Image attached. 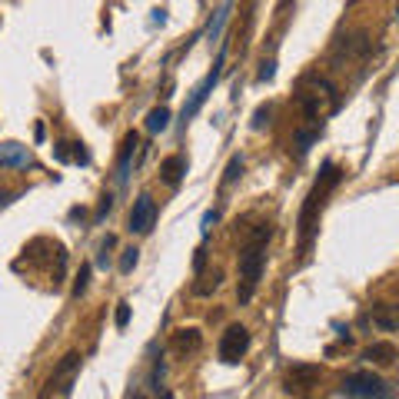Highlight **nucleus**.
<instances>
[{
	"instance_id": "1",
	"label": "nucleus",
	"mask_w": 399,
	"mask_h": 399,
	"mask_svg": "<svg viewBox=\"0 0 399 399\" xmlns=\"http://www.w3.org/2000/svg\"><path fill=\"white\" fill-rule=\"evenodd\" d=\"M270 223H260L256 230L250 233V240L246 246L240 250V279H243V286H240V303H250V296L256 290V283L263 277V266H266V240H270Z\"/></svg>"
},
{
	"instance_id": "2",
	"label": "nucleus",
	"mask_w": 399,
	"mask_h": 399,
	"mask_svg": "<svg viewBox=\"0 0 399 399\" xmlns=\"http://www.w3.org/2000/svg\"><path fill=\"white\" fill-rule=\"evenodd\" d=\"M339 167H329L320 173V180L313 184V190H309L307 203H303V213H300V243H303V250L309 246V240H313V233H316V223H320V210H323V200H326V193L333 190V186L339 184Z\"/></svg>"
},
{
	"instance_id": "3",
	"label": "nucleus",
	"mask_w": 399,
	"mask_h": 399,
	"mask_svg": "<svg viewBox=\"0 0 399 399\" xmlns=\"http://www.w3.org/2000/svg\"><path fill=\"white\" fill-rule=\"evenodd\" d=\"M343 393L353 399H389V386H386L376 373L359 369V373H350V376L343 380Z\"/></svg>"
},
{
	"instance_id": "4",
	"label": "nucleus",
	"mask_w": 399,
	"mask_h": 399,
	"mask_svg": "<svg viewBox=\"0 0 399 399\" xmlns=\"http://www.w3.org/2000/svg\"><path fill=\"white\" fill-rule=\"evenodd\" d=\"M246 350H250V333H246V326H240V323L227 326V333L220 336V359H223V363H240L246 356Z\"/></svg>"
},
{
	"instance_id": "5",
	"label": "nucleus",
	"mask_w": 399,
	"mask_h": 399,
	"mask_svg": "<svg viewBox=\"0 0 399 399\" xmlns=\"http://www.w3.org/2000/svg\"><path fill=\"white\" fill-rule=\"evenodd\" d=\"M154 220H156L154 197H150V193H140L137 203H133V210H130V227H127V230L130 233H150Z\"/></svg>"
},
{
	"instance_id": "6",
	"label": "nucleus",
	"mask_w": 399,
	"mask_h": 399,
	"mask_svg": "<svg viewBox=\"0 0 399 399\" xmlns=\"http://www.w3.org/2000/svg\"><path fill=\"white\" fill-rule=\"evenodd\" d=\"M320 383V366H293L286 376H283V386H286V393H309L313 386Z\"/></svg>"
},
{
	"instance_id": "7",
	"label": "nucleus",
	"mask_w": 399,
	"mask_h": 399,
	"mask_svg": "<svg viewBox=\"0 0 399 399\" xmlns=\"http://www.w3.org/2000/svg\"><path fill=\"white\" fill-rule=\"evenodd\" d=\"M220 67H223V54H220V60H216L213 74L200 83L197 90H193V97H190V104H184V120H190V117H197V110L206 104V97H210V90L216 87V80H220Z\"/></svg>"
},
{
	"instance_id": "8",
	"label": "nucleus",
	"mask_w": 399,
	"mask_h": 399,
	"mask_svg": "<svg viewBox=\"0 0 399 399\" xmlns=\"http://www.w3.org/2000/svg\"><path fill=\"white\" fill-rule=\"evenodd\" d=\"M0 167L7 170L31 167V150L24 143H0Z\"/></svg>"
},
{
	"instance_id": "9",
	"label": "nucleus",
	"mask_w": 399,
	"mask_h": 399,
	"mask_svg": "<svg viewBox=\"0 0 399 399\" xmlns=\"http://www.w3.org/2000/svg\"><path fill=\"white\" fill-rule=\"evenodd\" d=\"M200 343H203V336H200L197 326H186V329H177L173 333V339H170V346L177 350V353H197Z\"/></svg>"
},
{
	"instance_id": "10",
	"label": "nucleus",
	"mask_w": 399,
	"mask_h": 399,
	"mask_svg": "<svg viewBox=\"0 0 399 399\" xmlns=\"http://www.w3.org/2000/svg\"><path fill=\"white\" fill-rule=\"evenodd\" d=\"M184 173H186V156H180V154L167 156V160L160 163V177H163V184H170V186L180 184V180H184Z\"/></svg>"
},
{
	"instance_id": "11",
	"label": "nucleus",
	"mask_w": 399,
	"mask_h": 399,
	"mask_svg": "<svg viewBox=\"0 0 399 399\" xmlns=\"http://www.w3.org/2000/svg\"><path fill=\"white\" fill-rule=\"evenodd\" d=\"M373 323H376L380 329H386V333L399 329V307L396 303H380V307L373 309Z\"/></svg>"
},
{
	"instance_id": "12",
	"label": "nucleus",
	"mask_w": 399,
	"mask_h": 399,
	"mask_svg": "<svg viewBox=\"0 0 399 399\" xmlns=\"http://www.w3.org/2000/svg\"><path fill=\"white\" fill-rule=\"evenodd\" d=\"M366 359H373V363H380V366H389V363H396V346L393 343H369L366 346Z\"/></svg>"
},
{
	"instance_id": "13",
	"label": "nucleus",
	"mask_w": 399,
	"mask_h": 399,
	"mask_svg": "<svg viewBox=\"0 0 399 399\" xmlns=\"http://www.w3.org/2000/svg\"><path fill=\"white\" fill-rule=\"evenodd\" d=\"M167 127H170V110L167 107L150 110V117H147V130H150V133H160V130H167Z\"/></svg>"
},
{
	"instance_id": "14",
	"label": "nucleus",
	"mask_w": 399,
	"mask_h": 399,
	"mask_svg": "<svg viewBox=\"0 0 399 399\" xmlns=\"http://www.w3.org/2000/svg\"><path fill=\"white\" fill-rule=\"evenodd\" d=\"M133 147H137V133H127V140H123V154H120V180H127V173H130Z\"/></svg>"
},
{
	"instance_id": "15",
	"label": "nucleus",
	"mask_w": 399,
	"mask_h": 399,
	"mask_svg": "<svg viewBox=\"0 0 399 399\" xmlns=\"http://www.w3.org/2000/svg\"><path fill=\"white\" fill-rule=\"evenodd\" d=\"M220 279H223V273L213 270V273L206 277V283H197V286H193V293H197V296H206V293H213L216 286H220Z\"/></svg>"
},
{
	"instance_id": "16",
	"label": "nucleus",
	"mask_w": 399,
	"mask_h": 399,
	"mask_svg": "<svg viewBox=\"0 0 399 399\" xmlns=\"http://www.w3.org/2000/svg\"><path fill=\"white\" fill-rule=\"evenodd\" d=\"M137 260H140V250H137V246L123 250V256H120V273H130V270L137 266Z\"/></svg>"
},
{
	"instance_id": "17",
	"label": "nucleus",
	"mask_w": 399,
	"mask_h": 399,
	"mask_svg": "<svg viewBox=\"0 0 399 399\" xmlns=\"http://www.w3.org/2000/svg\"><path fill=\"white\" fill-rule=\"evenodd\" d=\"M87 279H90V266L83 263L77 273V283H74V296H83V293H87Z\"/></svg>"
},
{
	"instance_id": "18",
	"label": "nucleus",
	"mask_w": 399,
	"mask_h": 399,
	"mask_svg": "<svg viewBox=\"0 0 399 399\" xmlns=\"http://www.w3.org/2000/svg\"><path fill=\"white\" fill-rule=\"evenodd\" d=\"M240 173H243V160H240V156H233L230 167H227V177H223V184H233Z\"/></svg>"
},
{
	"instance_id": "19",
	"label": "nucleus",
	"mask_w": 399,
	"mask_h": 399,
	"mask_svg": "<svg viewBox=\"0 0 399 399\" xmlns=\"http://www.w3.org/2000/svg\"><path fill=\"white\" fill-rule=\"evenodd\" d=\"M113 323H117V329H127V323H130V307H127V303H120V307H117V316H113Z\"/></svg>"
},
{
	"instance_id": "20",
	"label": "nucleus",
	"mask_w": 399,
	"mask_h": 399,
	"mask_svg": "<svg viewBox=\"0 0 399 399\" xmlns=\"http://www.w3.org/2000/svg\"><path fill=\"white\" fill-rule=\"evenodd\" d=\"M227 10H230V7H220V10H216V24H210V37H216V31H220V24L227 20Z\"/></svg>"
},
{
	"instance_id": "21",
	"label": "nucleus",
	"mask_w": 399,
	"mask_h": 399,
	"mask_svg": "<svg viewBox=\"0 0 399 399\" xmlns=\"http://www.w3.org/2000/svg\"><path fill=\"white\" fill-rule=\"evenodd\" d=\"M266 117H270V107H260V110H256V117H253V130H260L263 123H266Z\"/></svg>"
},
{
	"instance_id": "22",
	"label": "nucleus",
	"mask_w": 399,
	"mask_h": 399,
	"mask_svg": "<svg viewBox=\"0 0 399 399\" xmlns=\"http://www.w3.org/2000/svg\"><path fill=\"white\" fill-rule=\"evenodd\" d=\"M110 206H113V197L107 193V197H104V203H100V210H97V220H100V216H107V213H110Z\"/></svg>"
},
{
	"instance_id": "23",
	"label": "nucleus",
	"mask_w": 399,
	"mask_h": 399,
	"mask_svg": "<svg viewBox=\"0 0 399 399\" xmlns=\"http://www.w3.org/2000/svg\"><path fill=\"white\" fill-rule=\"evenodd\" d=\"M203 263H206V250L200 246V250H197V256H193V270H203Z\"/></svg>"
},
{
	"instance_id": "24",
	"label": "nucleus",
	"mask_w": 399,
	"mask_h": 399,
	"mask_svg": "<svg viewBox=\"0 0 399 399\" xmlns=\"http://www.w3.org/2000/svg\"><path fill=\"white\" fill-rule=\"evenodd\" d=\"M213 223H216V213H206V216H203V227H200V230L210 233V227H213Z\"/></svg>"
},
{
	"instance_id": "25",
	"label": "nucleus",
	"mask_w": 399,
	"mask_h": 399,
	"mask_svg": "<svg viewBox=\"0 0 399 399\" xmlns=\"http://www.w3.org/2000/svg\"><path fill=\"white\" fill-rule=\"evenodd\" d=\"M260 80H273V63H263V70H260Z\"/></svg>"
},
{
	"instance_id": "26",
	"label": "nucleus",
	"mask_w": 399,
	"mask_h": 399,
	"mask_svg": "<svg viewBox=\"0 0 399 399\" xmlns=\"http://www.w3.org/2000/svg\"><path fill=\"white\" fill-rule=\"evenodd\" d=\"M57 160H70V154H67V143H57Z\"/></svg>"
},
{
	"instance_id": "27",
	"label": "nucleus",
	"mask_w": 399,
	"mask_h": 399,
	"mask_svg": "<svg viewBox=\"0 0 399 399\" xmlns=\"http://www.w3.org/2000/svg\"><path fill=\"white\" fill-rule=\"evenodd\" d=\"M160 399H177V396H173V393H170V389H163V396H160Z\"/></svg>"
},
{
	"instance_id": "28",
	"label": "nucleus",
	"mask_w": 399,
	"mask_h": 399,
	"mask_svg": "<svg viewBox=\"0 0 399 399\" xmlns=\"http://www.w3.org/2000/svg\"><path fill=\"white\" fill-rule=\"evenodd\" d=\"M130 399H147V396H143V393H133V396H130Z\"/></svg>"
}]
</instances>
